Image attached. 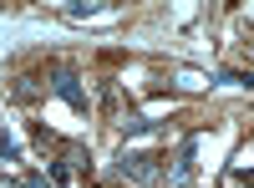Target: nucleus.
I'll return each mask as SVG.
<instances>
[{
    "label": "nucleus",
    "instance_id": "nucleus-1",
    "mask_svg": "<svg viewBox=\"0 0 254 188\" xmlns=\"http://www.w3.org/2000/svg\"><path fill=\"white\" fill-rule=\"evenodd\" d=\"M117 168H122V178H132V183H168V168H163V158L158 153H122L117 158Z\"/></svg>",
    "mask_w": 254,
    "mask_h": 188
},
{
    "label": "nucleus",
    "instance_id": "nucleus-4",
    "mask_svg": "<svg viewBox=\"0 0 254 188\" xmlns=\"http://www.w3.org/2000/svg\"><path fill=\"white\" fill-rule=\"evenodd\" d=\"M0 158H5V163H20V148H15V137H10L5 127H0Z\"/></svg>",
    "mask_w": 254,
    "mask_h": 188
},
{
    "label": "nucleus",
    "instance_id": "nucleus-3",
    "mask_svg": "<svg viewBox=\"0 0 254 188\" xmlns=\"http://www.w3.org/2000/svg\"><path fill=\"white\" fill-rule=\"evenodd\" d=\"M193 158H198V137H183L178 158H173V173H168V188H188L193 183Z\"/></svg>",
    "mask_w": 254,
    "mask_h": 188
},
{
    "label": "nucleus",
    "instance_id": "nucleus-2",
    "mask_svg": "<svg viewBox=\"0 0 254 188\" xmlns=\"http://www.w3.org/2000/svg\"><path fill=\"white\" fill-rule=\"evenodd\" d=\"M51 92H56L61 102H71L76 112H87V87H81L76 66H51Z\"/></svg>",
    "mask_w": 254,
    "mask_h": 188
},
{
    "label": "nucleus",
    "instance_id": "nucleus-5",
    "mask_svg": "<svg viewBox=\"0 0 254 188\" xmlns=\"http://www.w3.org/2000/svg\"><path fill=\"white\" fill-rule=\"evenodd\" d=\"M5 188H51L41 173H26V178H5Z\"/></svg>",
    "mask_w": 254,
    "mask_h": 188
},
{
    "label": "nucleus",
    "instance_id": "nucleus-6",
    "mask_svg": "<svg viewBox=\"0 0 254 188\" xmlns=\"http://www.w3.org/2000/svg\"><path fill=\"white\" fill-rule=\"evenodd\" d=\"M249 188H254V183H249Z\"/></svg>",
    "mask_w": 254,
    "mask_h": 188
}]
</instances>
